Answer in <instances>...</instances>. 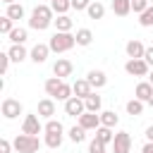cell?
<instances>
[{
  "label": "cell",
  "instance_id": "cell-22",
  "mask_svg": "<svg viewBox=\"0 0 153 153\" xmlns=\"http://www.w3.org/2000/svg\"><path fill=\"white\" fill-rule=\"evenodd\" d=\"M86 14H88V19H103V17H105V5L98 2V0H93V2L88 5Z\"/></svg>",
  "mask_w": 153,
  "mask_h": 153
},
{
  "label": "cell",
  "instance_id": "cell-13",
  "mask_svg": "<svg viewBox=\"0 0 153 153\" xmlns=\"http://www.w3.org/2000/svg\"><path fill=\"white\" fill-rule=\"evenodd\" d=\"M36 112H38V117H45V120H50V117L55 115V98H43V100H38V108H36Z\"/></svg>",
  "mask_w": 153,
  "mask_h": 153
},
{
  "label": "cell",
  "instance_id": "cell-40",
  "mask_svg": "<svg viewBox=\"0 0 153 153\" xmlns=\"http://www.w3.org/2000/svg\"><path fill=\"white\" fill-rule=\"evenodd\" d=\"M12 148H14V143H10L7 139L0 141V153H12Z\"/></svg>",
  "mask_w": 153,
  "mask_h": 153
},
{
  "label": "cell",
  "instance_id": "cell-16",
  "mask_svg": "<svg viewBox=\"0 0 153 153\" xmlns=\"http://www.w3.org/2000/svg\"><path fill=\"white\" fill-rule=\"evenodd\" d=\"M86 79H88V84H91L93 88H103V86L108 84V76H105L103 69H91V72L86 74Z\"/></svg>",
  "mask_w": 153,
  "mask_h": 153
},
{
  "label": "cell",
  "instance_id": "cell-27",
  "mask_svg": "<svg viewBox=\"0 0 153 153\" xmlns=\"http://www.w3.org/2000/svg\"><path fill=\"white\" fill-rule=\"evenodd\" d=\"M10 19H14V22H19V19H24V7H22V2H12V5H7V12H5Z\"/></svg>",
  "mask_w": 153,
  "mask_h": 153
},
{
  "label": "cell",
  "instance_id": "cell-5",
  "mask_svg": "<svg viewBox=\"0 0 153 153\" xmlns=\"http://www.w3.org/2000/svg\"><path fill=\"white\" fill-rule=\"evenodd\" d=\"M0 112H2L5 120H17V117L24 112V108H22V103H19L17 98H5L2 105H0Z\"/></svg>",
  "mask_w": 153,
  "mask_h": 153
},
{
  "label": "cell",
  "instance_id": "cell-10",
  "mask_svg": "<svg viewBox=\"0 0 153 153\" xmlns=\"http://www.w3.org/2000/svg\"><path fill=\"white\" fill-rule=\"evenodd\" d=\"M50 53H53V50H50L48 43H36V45L31 48V53H29V60H33L36 65H43V62L48 60Z\"/></svg>",
  "mask_w": 153,
  "mask_h": 153
},
{
  "label": "cell",
  "instance_id": "cell-3",
  "mask_svg": "<svg viewBox=\"0 0 153 153\" xmlns=\"http://www.w3.org/2000/svg\"><path fill=\"white\" fill-rule=\"evenodd\" d=\"M14 151L17 153H38V148H41V141H38V136H31V134H17L14 136Z\"/></svg>",
  "mask_w": 153,
  "mask_h": 153
},
{
  "label": "cell",
  "instance_id": "cell-7",
  "mask_svg": "<svg viewBox=\"0 0 153 153\" xmlns=\"http://www.w3.org/2000/svg\"><path fill=\"white\" fill-rule=\"evenodd\" d=\"M65 112H67L69 117H79V115H84V112H86V103H84V98H79V96L67 98V100H65Z\"/></svg>",
  "mask_w": 153,
  "mask_h": 153
},
{
  "label": "cell",
  "instance_id": "cell-23",
  "mask_svg": "<svg viewBox=\"0 0 153 153\" xmlns=\"http://www.w3.org/2000/svg\"><path fill=\"white\" fill-rule=\"evenodd\" d=\"M117 122H120V117H117V112L115 110H100V124L103 127H117Z\"/></svg>",
  "mask_w": 153,
  "mask_h": 153
},
{
  "label": "cell",
  "instance_id": "cell-2",
  "mask_svg": "<svg viewBox=\"0 0 153 153\" xmlns=\"http://www.w3.org/2000/svg\"><path fill=\"white\" fill-rule=\"evenodd\" d=\"M48 45H50L53 53L60 55V53H67V50H72V48L76 45V36H74L72 31H55V33L50 36Z\"/></svg>",
  "mask_w": 153,
  "mask_h": 153
},
{
  "label": "cell",
  "instance_id": "cell-25",
  "mask_svg": "<svg viewBox=\"0 0 153 153\" xmlns=\"http://www.w3.org/2000/svg\"><path fill=\"white\" fill-rule=\"evenodd\" d=\"M143 105H146L143 100H139V98H131V100H127V105H124V108H127V115H131V117H139V115L143 112Z\"/></svg>",
  "mask_w": 153,
  "mask_h": 153
},
{
  "label": "cell",
  "instance_id": "cell-35",
  "mask_svg": "<svg viewBox=\"0 0 153 153\" xmlns=\"http://www.w3.org/2000/svg\"><path fill=\"white\" fill-rule=\"evenodd\" d=\"M72 93H74V91H72V86H69V84H67V81H65V84H62V88H60V93H57V98H55V100H62V103H65V100H67V98H72Z\"/></svg>",
  "mask_w": 153,
  "mask_h": 153
},
{
  "label": "cell",
  "instance_id": "cell-32",
  "mask_svg": "<svg viewBox=\"0 0 153 153\" xmlns=\"http://www.w3.org/2000/svg\"><path fill=\"white\" fill-rule=\"evenodd\" d=\"M139 24L143 26V29H148V26H153V5H148L141 14H139Z\"/></svg>",
  "mask_w": 153,
  "mask_h": 153
},
{
  "label": "cell",
  "instance_id": "cell-20",
  "mask_svg": "<svg viewBox=\"0 0 153 153\" xmlns=\"http://www.w3.org/2000/svg\"><path fill=\"white\" fill-rule=\"evenodd\" d=\"M84 103H86V110H88V112H100V108H103V98H100L96 91H93L91 96H86Z\"/></svg>",
  "mask_w": 153,
  "mask_h": 153
},
{
  "label": "cell",
  "instance_id": "cell-11",
  "mask_svg": "<svg viewBox=\"0 0 153 153\" xmlns=\"http://www.w3.org/2000/svg\"><path fill=\"white\" fill-rule=\"evenodd\" d=\"M72 72H74V65H72V60H67V57H57V62L53 65V74L60 76V79L72 76Z\"/></svg>",
  "mask_w": 153,
  "mask_h": 153
},
{
  "label": "cell",
  "instance_id": "cell-19",
  "mask_svg": "<svg viewBox=\"0 0 153 153\" xmlns=\"http://www.w3.org/2000/svg\"><path fill=\"white\" fill-rule=\"evenodd\" d=\"M74 36H76V45H81V48H86V45L93 43V31L86 29V26H84V29H76Z\"/></svg>",
  "mask_w": 153,
  "mask_h": 153
},
{
  "label": "cell",
  "instance_id": "cell-49",
  "mask_svg": "<svg viewBox=\"0 0 153 153\" xmlns=\"http://www.w3.org/2000/svg\"><path fill=\"white\" fill-rule=\"evenodd\" d=\"M50 2H53V0H50Z\"/></svg>",
  "mask_w": 153,
  "mask_h": 153
},
{
  "label": "cell",
  "instance_id": "cell-17",
  "mask_svg": "<svg viewBox=\"0 0 153 153\" xmlns=\"http://www.w3.org/2000/svg\"><path fill=\"white\" fill-rule=\"evenodd\" d=\"M62 84H65V79H60V76H50V79H45L43 88H45V93H48L50 98H57V93H60Z\"/></svg>",
  "mask_w": 153,
  "mask_h": 153
},
{
  "label": "cell",
  "instance_id": "cell-39",
  "mask_svg": "<svg viewBox=\"0 0 153 153\" xmlns=\"http://www.w3.org/2000/svg\"><path fill=\"white\" fill-rule=\"evenodd\" d=\"M93 0H72V10H76V12H81V10H88V5H91Z\"/></svg>",
  "mask_w": 153,
  "mask_h": 153
},
{
  "label": "cell",
  "instance_id": "cell-14",
  "mask_svg": "<svg viewBox=\"0 0 153 153\" xmlns=\"http://www.w3.org/2000/svg\"><path fill=\"white\" fill-rule=\"evenodd\" d=\"M151 93H153V84H151L148 79H146V81H139L136 88H134V98H139V100H143V103H148Z\"/></svg>",
  "mask_w": 153,
  "mask_h": 153
},
{
  "label": "cell",
  "instance_id": "cell-45",
  "mask_svg": "<svg viewBox=\"0 0 153 153\" xmlns=\"http://www.w3.org/2000/svg\"><path fill=\"white\" fill-rule=\"evenodd\" d=\"M148 105H151V108H153V93H151V98H148Z\"/></svg>",
  "mask_w": 153,
  "mask_h": 153
},
{
  "label": "cell",
  "instance_id": "cell-4",
  "mask_svg": "<svg viewBox=\"0 0 153 153\" xmlns=\"http://www.w3.org/2000/svg\"><path fill=\"white\" fill-rule=\"evenodd\" d=\"M124 72H127L129 76H148L151 65H148L143 57H129V60L124 62Z\"/></svg>",
  "mask_w": 153,
  "mask_h": 153
},
{
  "label": "cell",
  "instance_id": "cell-48",
  "mask_svg": "<svg viewBox=\"0 0 153 153\" xmlns=\"http://www.w3.org/2000/svg\"><path fill=\"white\" fill-rule=\"evenodd\" d=\"M151 5H153V0H151Z\"/></svg>",
  "mask_w": 153,
  "mask_h": 153
},
{
  "label": "cell",
  "instance_id": "cell-30",
  "mask_svg": "<svg viewBox=\"0 0 153 153\" xmlns=\"http://www.w3.org/2000/svg\"><path fill=\"white\" fill-rule=\"evenodd\" d=\"M62 139H65V134H48V131H45L43 143H45L48 148H60V146H62Z\"/></svg>",
  "mask_w": 153,
  "mask_h": 153
},
{
  "label": "cell",
  "instance_id": "cell-47",
  "mask_svg": "<svg viewBox=\"0 0 153 153\" xmlns=\"http://www.w3.org/2000/svg\"><path fill=\"white\" fill-rule=\"evenodd\" d=\"M103 153H108V151H103Z\"/></svg>",
  "mask_w": 153,
  "mask_h": 153
},
{
  "label": "cell",
  "instance_id": "cell-12",
  "mask_svg": "<svg viewBox=\"0 0 153 153\" xmlns=\"http://www.w3.org/2000/svg\"><path fill=\"white\" fill-rule=\"evenodd\" d=\"M124 53H127V57H143V53H146V45H143L139 38H131V41H127V45H124Z\"/></svg>",
  "mask_w": 153,
  "mask_h": 153
},
{
  "label": "cell",
  "instance_id": "cell-18",
  "mask_svg": "<svg viewBox=\"0 0 153 153\" xmlns=\"http://www.w3.org/2000/svg\"><path fill=\"white\" fill-rule=\"evenodd\" d=\"M72 91H74V96L86 98V96H91V93H93V86L88 84V79H76V81L72 84Z\"/></svg>",
  "mask_w": 153,
  "mask_h": 153
},
{
  "label": "cell",
  "instance_id": "cell-21",
  "mask_svg": "<svg viewBox=\"0 0 153 153\" xmlns=\"http://www.w3.org/2000/svg\"><path fill=\"white\" fill-rule=\"evenodd\" d=\"M112 12L117 14V17H127L129 12H131V0H112Z\"/></svg>",
  "mask_w": 153,
  "mask_h": 153
},
{
  "label": "cell",
  "instance_id": "cell-9",
  "mask_svg": "<svg viewBox=\"0 0 153 153\" xmlns=\"http://www.w3.org/2000/svg\"><path fill=\"white\" fill-rule=\"evenodd\" d=\"M22 131H24V134H31V136H36V134L43 131V124H41V120H38V112L24 117V122H22Z\"/></svg>",
  "mask_w": 153,
  "mask_h": 153
},
{
  "label": "cell",
  "instance_id": "cell-44",
  "mask_svg": "<svg viewBox=\"0 0 153 153\" xmlns=\"http://www.w3.org/2000/svg\"><path fill=\"white\" fill-rule=\"evenodd\" d=\"M148 81H151V84H153V69H151V72H148Z\"/></svg>",
  "mask_w": 153,
  "mask_h": 153
},
{
  "label": "cell",
  "instance_id": "cell-43",
  "mask_svg": "<svg viewBox=\"0 0 153 153\" xmlns=\"http://www.w3.org/2000/svg\"><path fill=\"white\" fill-rule=\"evenodd\" d=\"M143 136H146V141H153V124L146 127V134H143Z\"/></svg>",
  "mask_w": 153,
  "mask_h": 153
},
{
  "label": "cell",
  "instance_id": "cell-33",
  "mask_svg": "<svg viewBox=\"0 0 153 153\" xmlns=\"http://www.w3.org/2000/svg\"><path fill=\"white\" fill-rule=\"evenodd\" d=\"M50 7H53L55 14H67V10L72 7V0H53Z\"/></svg>",
  "mask_w": 153,
  "mask_h": 153
},
{
  "label": "cell",
  "instance_id": "cell-24",
  "mask_svg": "<svg viewBox=\"0 0 153 153\" xmlns=\"http://www.w3.org/2000/svg\"><path fill=\"white\" fill-rule=\"evenodd\" d=\"M7 38H10L12 43H26V38H29V31H26L24 26H14V29L7 33Z\"/></svg>",
  "mask_w": 153,
  "mask_h": 153
},
{
  "label": "cell",
  "instance_id": "cell-46",
  "mask_svg": "<svg viewBox=\"0 0 153 153\" xmlns=\"http://www.w3.org/2000/svg\"><path fill=\"white\" fill-rule=\"evenodd\" d=\"M2 2H5V5H12V2H17V0H2Z\"/></svg>",
  "mask_w": 153,
  "mask_h": 153
},
{
  "label": "cell",
  "instance_id": "cell-28",
  "mask_svg": "<svg viewBox=\"0 0 153 153\" xmlns=\"http://www.w3.org/2000/svg\"><path fill=\"white\" fill-rule=\"evenodd\" d=\"M53 24H55V29H57V31H72V26H74V22H72L67 14H57Z\"/></svg>",
  "mask_w": 153,
  "mask_h": 153
},
{
  "label": "cell",
  "instance_id": "cell-34",
  "mask_svg": "<svg viewBox=\"0 0 153 153\" xmlns=\"http://www.w3.org/2000/svg\"><path fill=\"white\" fill-rule=\"evenodd\" d=\"M12 29H14V19H10L7 14H5V17H0V33H5V36H7Z\"/></svg>",
  "mask_w": 153,
  "mask_h": 153
},
{
  "label": "cell",
  "instance_id": "cell-26",
  "mask_svg": "<svg viewBox=\"0 0 153 153\" xmlns=\"http://www.w3.org/2000/svg\"><path fill=\"white\" fill-rule=\"evenodd\" d=\"M67 136H69V141H72V143H81V141L86 139V129H84L81 124H74V127L67 131Z\"/></svg>",
  "mask_w": 153,
  "mask_h": 153
},
{
  "label": "cell",
  "instance_id": "cell-8",
  "mask_svg": "<svg viewBox=\"0 0 153 153\" xmlns=\"http://www.w3.org/2000/svg\"><path fill=\"white\" fill-rule=\"evenodd\" d=\"M76 120H79V124H81L86 131H96V129L100 127V112H88V110H86V112L79 115Z\"/></svg>",
  "mask_w": 153,
  "mask_h": 153
},
{
  "label": "cell",
  "instance_id": "cell-41",
  "mask_svg": "<svg viewBox=\"0 0 153 153\" xmlns=\"http://www.w3.org/2000/svg\"><path fill=\"white\" fill-rule=\"evenodd\" d=\"M143 60L153 67V45H146V53H143Z\"/></svg>",
  "mask_w": 153,
  "mask_h": 153
},
{
  "label": "cell",
  "instance_id": "cell-37",
  "mask_svg": "<svg viewBox=\"0 0 153 153\" xmlns=\"http://www.w3.org/2000/svg\"><path fill=\"white\" fill-rule=\"evenodd\" d=\"M10 62H12L10 53H0V74H7V69H10Z\"/></svg>",
  "mask_w": 153,
  "mask_h": 153
},
{
  "label": "cell",
  "instance_id": "cell-1",
  "mask_svg": "<svg viewBox=\"0 0 153 153\" xmlns=\"http://www.w3.org/2000/svg\"><path fill=\"white\" fill-rule=\"evenodd\" d=\"M53 14H55V12H53L50 5H36V7L31 10V17H29V29H33V31H45V29L55 22Z\"/></svg>",
  "mask_w": 153,
  "mask_h": 153
},
{
  "label": "cell",
  "instance_id": "cell-29",
  "mask_svg": "<svg viewBox=\"0 0 153 153\" xmlns=\"http://www.w3.org/2000/svg\"><path fill=\"white\" fill-rule=\"evenodd\" d=\"M96 139H98V141H103V143L108 146V143H112L115 134H112V129H110V127H103V124H100V127L96 129Z\"/></svg>",
  "mask_w": 153,
  "mask_h": 153
},
{
  "label": "cell",
  "instance_id": "cell-38",
  "mask_svg": "<svg viewBox=\"0 0 153 153\" xmlns=\"http://www.w3.org/2000/svg\"><path fill=\"white\" fill-rule=\"evenodd\" d=\"M103 151H105V143H103V141H98V139L93 136V139H91V143H88V153H103Z\"/></svg>",
  "mask_w": 153,
  "mask_h": 153
},
{
  "label": "cell",
  "instance_id": "cell-15",
  "mask_svg": "<svg viewBox=\"0 0 153 153\" xmlns=\"http://www.w3.org/2000/svg\"><path fill=\"white\" fill-rule=\"evenodd\" d=\"M7 53H10L12 62H24V60L29 57V53H31V50H26V48H24V43H12Z\"/></svg>",
  "mask_w": 153,
  "mask_h": 153
},
{
  "label": "cell",
  "instance_id": "cell-42",
  "mask_svg": "<svg viewBox=\"0 0 153 153\" xmlns=\"http://www.w3.org/2000/svg\"><path fill=\"white\" fill-rule=\"evenodd\" d=\"M141 153H153V141H146L143 148H141Z\"/></svg>",
  "mask_w": 153,
  "mask_h": 153
},
{
  "label": "cell",
  "instance_id": "cell-36",
  "mask_svg": "<svg viewBox=\"0 0 153 153\" xmlns=\"http://www.w3.org/2000/svg\"><path fill=\"white\" fill-rule=\"evenodd\" d=\"M148 5H151V0H131V12L134 14H141Z\"/></svg>",
  "mask_w": 153,
  "mask_h": 153
},
{
  "label": "cell",
  "instance_id": "cell-31",
  "mask_svg": "<svg viewBox=\"0 0 153 153\" xmlns=\"http://www.w3.org/2000/svg\"><path fill=\"white\" fill-rule=\"evenodd\" d=\"M43 131H48V134H62V131H65V127H62V122H60V120H53V117H50V120L43 124Z\"/></svg>",
  "mask_w": 153,
  "mask_h": 153
},
{
  "label": "cell",
  "instance_id": "cell-6",
  "mask_svg": "<svg viewBox=\"0 0 153 153\" xmlns=\"http://www.w3.org/2000/svg\"><path fill=\"white\" fill-rule=\"evenodd\" d=\"M112 153H131V136H129V131H117L115 134Z\"/></svg>",
  "mask_w": 153,
  "mask_h": 153
}]
</instances>
